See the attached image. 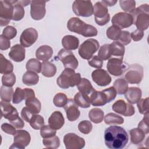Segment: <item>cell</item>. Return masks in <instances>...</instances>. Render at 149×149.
Masks as SVG:
<instances>
[{
	"mask_svg": "<svg viewBox=\"0 0 149 149\" xmlns=\"http://www.w3.org/2000/svg\"><path fill=\"white\" fill-rule=\"evenodd\" d=\"M73 100L77 105L81 108H89L91 105L89 97L82 94L80 92L76 93L74 97Z\"/></svg>",
	"mask_w": 149,
	"mask_h": 149,
	"instance_id": "cell-31",
	"label": "cell"
},
{
	"mask_svg": "<svg viewBox=\"0 0 149 149\" xmlns=\"http://www.w3.org/2000/svg\"><path fill=\"white\" fill-rule=\"evenodd\" d=\"M117 41L123 45H126L130 43L131 36L130 33L127 31H122L120 36Z\"/></svg>",
	"mask_w": 149,
	"mask_h": 149,
	"instance_id": "cell-53",
	"label": "cell"
},
{
	"mask_svg": "<svg viewBox=\"0 0 149 149\" xmlns=\"http://www.w3.org/2000/svg\"><path fill=\"white\" fill-rule=\"evenodd\" d=\"M30 140V134L28 132L25 130H18L14 134V142L10 148L24 149L29 144Z\"/></svg>",
	"mask_w": 149,
	"mask_h": 149,
	"instance_id": "cell-15",
	"label": "cell"
},
{
	"mask_svg": "<svg viewBox=\"0 0 149 149\" xmlns=\"http://www.w3.org/2000/svg\"><path fill=\"white\" fill-rule=\"evenodd\" d=\"M67 118L69 121L73 122L77 120L80 115V112L78 109L77 104L72 99L68 100L66 104L64 106Z\"/></svg>",
	"mask_w": 149,
	"mask_h": 149,
	"instance_id": "cell-21",
	"label": "cell"
},
{
	"mask_svg": "<svg viewBox=\"0 0 149 149\" xmlns=\"http://www.w3.org/2000/svg\"><path fill=\"white\" fill-rule=\"evenodd\" d=\"M128 140L127 133L122 127L111 126L104 132L105 143L109 148H123L127 144Z\"/></svg>",
	"mask_w": 149,
	"mask_h": 149,
	"instance_id": "cell-1",
	"label": "cell"
},
{
	"mask_svg": "<svg viewBox=\"0 0 149 149\" xmlns=\"http://www.w3.org/2000/svg\"><path fill=\"white\" fill-rule=\"evenodd\" d=\"M1 108L2 116L5 119L9 120L10 122L15 120L20 117L17 109L13 107L9 102L1 101Z\"/></svg>",
	"mask_w": 149,
	"mask_h": 149,
	"instance_id": "cell-20",
	"label": "cell"
},
{
	"mask_svg": "<svg viewBox=\"0 0 149 149\" xmlns=\"http://www.w3.org/2000/svg\"><path fill=\"white\" fill-rule=\"evenodd\" d=\"M92 129L93 125L91 123L87 120H82L78 125V129L79 131L85 134L90 133L92 130Z\"/></svg>",
	"mask_w": 149,
	"mask_h": 149,
	"instance_id": "cell-48",
	"label": "cell"
},
{
	"mask_svg": "<svg viewBox=\"0 0 149 149\" xmlns=\"http://www.w3.org/2000/svg\"><path fill=\"white\" fill-rule=\"evenodd\" d=\"M68 29L85 37H94L97 35L98 31L97 29L90 24H86L84 22L78 17L70 18L67 23Z\"/></svg>",
	"mask_w": 149,
	"mask_h": 149,
	"instance_id": "cell-2",
	"label": "cell"
},
{
	"mask_svg": "<svg viewBox=\"0 0 149 149\" xmlns=\"http://www.w3.org/2000/svg\"><path fill=\"white\" fill-rule=\"evenodd\" d=\"M53 49L49 45H44L40 46L36 52V56L38 60L47 61L52 56Z\"/></svg>",
	"mask_w": 149,
	"mask_h": 149,
	"instance_id": "cell-25",
	"label": "cell"
},
{
	"mask_svg": "<svg viewBox=\"0 0 149 149\" xmlns=\"http://www.w3.org/2000/svg\"><path fill=\"white\" fill-rule=\"evenodd\" d=\"M62 44L66 49L75 50L79 47V40L74 36L66 35L62 38Z\"/></svg>",
	"mask_w": 149,
	"mask_h": 149,
	"instance_id": "cell-26",
	"label": "cell"
},
{
	"mask_svg": "<svg viewBox=\"0 0 149 149\" xmlns=\"http://www.w3.org/2000/svg\"><path fill=\"white\" fill-rule=\"evenodd\" d=\"M12 102L13 104H19L24 100V94L23 90L20 87H17L13 95Z\"/></svg>",
	"mask_w": 149,
	"mask_h": 149,
	"instance_id": "cell-51",
	"label": "cell"
},
{
	"mask_svg": "<svg viewBox=\"0 0 149 149\" xmlns=\"http://www.w3.org/2000/svg\"><path fill=\"white\" fill-rule=\"evenodd\" d=\"M133 19V24L137 29L143 31L149 26V6L148 4H143L137 7L131 13Z\"/></svg>",
	"mask_w": 149,
	"mask_h": 149,
	"instance_id": "cell-4",
	"label": "cell"
},
{
	"mask_svg": "<svg viewBox=\"0 0 149 149\" xmlns=\"http://www.w3.org/2000/svg\"><path fill=\"white\" fill-rule=\"evenodd\" d=\"M56 72L55 65L49 61H44L41 63V73L47 77H52Z\"/></svg>",
	"mask_w": 149,
	"mask_h": 149,
	"instance_id": "cell-28",
	"label": "cell"
},
{
	"mask_svg": "<svg viewBox=\"0 0 149 149\" xmlns=\"http://www.w3.org/2000/svg\"><path fill=\"white\" fill-rule=\"evenodd\" d=\"M10 46V40L2 34L0 36V49L1 50H6L9 48Z\"/></svg>",
	"mask_w": 149,
	"mask_h": 149,
	"instance_id": "cell-56",
	"label": "cell"
},
{
	"mask_svg": "<svg viewBox=\"0 0 149 149\" xmlns=\"http://www.w3.org/2000/svg\"><path fill=\"white\" fill-rule=\"evenodd\" d=\"M37 38V31L33 27H30L22 32L20 37V42L24 47H30L36 41Z\"/></svg>",
	"mask_w": 149,
	"mask_h": 149,
	"instance_id": "cell-17",
	"label": "cell"
},
{
	"mask_svg": "<svg viewBox=\"0 0 149 149\" xmlns=\"http://www.w3.org/2000/svg\"><path fill=\"white\" fill-rule=\"evenodd\" d=\"M13 66L12 63L6 59L3 55L0 54V73L1 74H9L12 73Z\"/></svg>",
	"mask_w": 149,
	"mask_h": 149,
	"instance_id": "cell-32",
	"label": "cell"
},
{
	"mask_svg": "<svg viewBox=\"0 0 149 149\" xmlns=\"http://www.w3.org/2000/svg\"><path fill=\"white\" fill-rule=\"evenodd\" d=\"M102 2L108 6H111L115 5V3L117 2V1H102Z\"/></svg>",
	"mask_w": 149,
	"mask_h": 149,
	"instance_id": "cell-61",
	"label": "cell"
},
{
	"mask_svg": "<svg viewBox=\"0 0 149 149\" xmlns=\"http://www.w3.org/2000/svg\"><path fill=\"white\" fill-rule=\"evenodd\" d=\"M111 46L109 44H105L102 45L98 51V56L102 59L104 60H107L111 56Z\"/></svg>",
	"mask_w": 149,
	"mask_h": 149,
	"instance_id": "cell-43",
	"label": "cell"
},
{
	"mask_svg": "<svg viewBox=\"0 0 149 149\" xmlns=\"http://www.w3.org/2000/svg\"><path fill=\"white\" fill-rule=\"evenodd\" d=\"M121 32L122 31L119 28L112 25L107 30L106 34L108 38L114 41H118L120 36Z\"/></svg>",
	"mask_w": 149,
	"mask_h": 149,
	"instance_id": "cell-44",
	"label": "cell"
},
{
	"mask_svg": "<svg viewBox=\"0 0 149 149\" xmlns=\"http://www.w3.org/2000/svg\"><path fill=\"white\" fill-rule=\"evenodd\" d=\"M131 142L134 144H140L145 138L144 132L139 128H133L129 131Z\"/></svg>",
	"mask_w": 149,
	"mask_h": 149,
	"instance_id": "cell-29",
	"label": "cell"
},
{
	"mask_svg": "<svg viewBox=\"0 0 149 149\" xmlns=\"http://www.w3.org/2000/svg\"><path fill=\"white\" fill-rule=\"evenodd\" d=\"M130 36H131V38H132L133 41H138L142 39V38L144 36V33H143V31L140 30L139 29H136L133 32H132Z\"/></svg>",
	"mask_w": 149,
	"mask_h": 149,
	"instance_id": "cell-59",
	"label": "cell"
},
{
	"mask_svg": "<svg viewBox=\"0 0 149 149\" xmlns=\"http://www.w3.org/2000/svg\"><path fill=\"white\" fill-rule=\"evenodd\" d=\"M68 97L66 95L62 93H57L54 97L53 102L54 104L59 108L64 107L68 102Z\"/></svg>",
	"mask_w": 149,
	"mask_h": 149,
	"instance_id": "cell-45",
	"label": "cell"
},
{
	"mask_svg": "<svg viewBox=\"0 0 149 149\" xmlns=\"http://www.w3.org/2000/svg\"><path fill=\"white\" fill-rule=\"evenodd\" d=\"M26 50L20 44H15L10 48L9 52V58L15 62H20L25 59Z\"/></svg>",
	"mask_w": 149,
	"mask_h": 149,
	"instance_id": "cell-22",
	"label": "cell"
},
{
	"mask_svg": "<svg viewBox=\"0 0 149 149\" xmlns=\"http://www.w3.org/2000/svg\"><path fill=\"white\" fill-rule=\"evenodd\" d=\"M24 94V100H27L29 98L35 97V93L33 89L25 88L23 89Z\"/></svg>",
	"mask_w": 149,
	"mask_h": 149,
	"instance_id": "cell-60",
	"label": "cell"
},
{
	"mask_svg": "<svg viewBox=\"0 0 149 149\" xmlns=\"http://www.w3.org/2000/svg\"><path fill=\"white\" fill-rule=\"evenodd\" d=\"M88 63L90 66L99 69L102 66L103 61L97 55H95L91 60L88 61Z\"/></svg>",
	"mask_w": 149,
	"mask_h": 149,
	"instance_id": "cell-55",
	"label": "cell"
},
{
	"mask_svg": "<svg viewBox=\"0 0 149 149\" xmlns=\"http://www.w3.org/2000/svg\"><path fill=\"white\" fill-rule=\"evenodd\" d=\"M39 76L37 73L31 71H27L22 77L23 83L27 86H34L38 83Z\"/></svg>",
	"mask_w": 149,
	"mask_h": 149,
	"instance_id": "cell-30",
	"label": "cell"
},
{
	"mask_svg": "<svg viewBox=\"0 0 149 149\" xmlns=\"http://www.w3.org/2000/svg\"><path fill=\"white\" fill-rule=\"evenodd\" d=\"M81 79V75L73 69L66 68L57 78L56 83L61 88L67 89L76 86Z\"/></svg>",
	"mask_w": 149,
	"mask_h": 149,
	"instance_id": "cell-5",
	"label": "cell"
},
{
	"mask_svg": "<svg viewBox=\"0 0 149 149\" xmlns=\"http://www.w3.org/2000/svg\"><path fill=\"white\" fill-rule=\"evenodd\" d=\"M120 8L125 12L132 13L136 9V2L133 0L130 1H119Z\"/></svg>",
	"mask_w": 149,
	"mask_h": 149,
	"instance_id": "cell-46",
	"label": "cell"
},
{
	"mask_svg": "<svg viewBox=\"0 0 149 149\" xmlns=\"http://www.w3.org/2000/svg\"><path fill=\"white\" fill-rule=\"evenodd\" d=\"M93 14L95 22L99 26H104L110 20L108 7L102 1L97 2L94 4Z\"/></svg>",
	"mask_w": 149,
	"mask_h": 149,
	"instance_id": "cell-7",
	"label": "cell"
},
{
	"mask_svg": "<svg viewBox=\"0 0 149 149\" xmlns=\"http://www.w3.org/2000/svg\"><path fill=\"white\" fill-rule=\"evenodd\" d=\"M143 77V68L137 63L131 65L125 74V80L130 84L140 83Z\"/></svg>",
	"mask_w": 149,
	"mask_h": 149,
	"instance_id": "cell-8",
	"label": "cell"
},
{
	"mask_svg": "<svg viewBox=\"0 0 149 149\" xmlns=\"http://www.w3.org/2000/svg\"><path fill=\"white\" fill-rule=\"evenodd\" d=\"M148 101L149 98L147 97L146 98L140 99L137 102V105L140 113L144 115L148 113Z\"/></svg>",
	"mask_w": 149,
	"mask_h": 149,
	"instance_id": "cell-49",
	"label": "cell"
},
{
	"mask_svg": "<svg viewBox=\"0 0 149 149\" xmlns=\"http://www.w3.org/2000/svg\"><path fill=\"white\" fill-rule=\"evenodd\" d=\"M13 4L12 1H0V26L7 25L12 19Z\"/></svg>",
	"mask_w": 149,
	"mask_h": 149,
	"instance_id": "cell-11",
	"label": "cell"
},
{
	"mask_svg": "<svg viewBox=\"0 0 149 149\" xmlns=\"http://www.w3.org/2000/svg\"><path fill=\"white\" fill-rule=\"evenodd\" d=\"M1 129L6 133L14 135L16 133L15 127L11 124L8 123H4L1 125Z\"/></svg>",
	"mask_w": 149,
	"mask_h": 149,
	"instance_id": "cell-57",
	"label": "cell"
},
{
	"mask_svg": "<svg viewBox=\"0 0 149 149\" xmlns=\"http://www.w3.org/2000/svg\"><path fill=\"white\" fill-rule=\"evenodd\" d=\"M44 146L48 148H58L60 145V140L58 136H54L50 137L44 138L42 140Z\"/></svg>",
	"mask_w": 149,
	"mask_h": 149,
	"instance_id": "cell-41",
	"label": "cell"
},
{
	"mask_svg": "<svg viewBox=\"0 0 149 149\" xmlns=\"http://www.w3.org/2000/svg\"><path fill=\"white\" fill-rule=\"evenodd\" d=\"M63 143L67 149H81L85 146L84 139L73 133L66 134Z\"/></svg>",
	"mask_w": 149,
	"mask_h": 149,
	"instance_id": "cell-14",
	"label": "cell"
},
{
	"mask_svg": "<svg viewBox=\"0 0 149 149\" xmlns=\"http://www.w3.org/2000/svg\"><path fill=\"white\" fill-rule=\"evenodd\" d=\"M104 111L98 108H94L91 109L88 113V117L91 122L94 123H101L104 118Z\"/></svg>",
	"mask_w": 149,
	"mask_h": 149,
	"instance_id": "cell-34",
	"label": "cell"
},
{
	"mask_svg": "<svg viewBox=\"0 0 149 149\" xmlns=\"http://www.w3.org/2000/svg\"><path fill=\"white\" fill-rule=\"evenodd\" d=\"M76 86L79 92L88 97H90L91 94L95 90L91 82L86 78H81L79 83Z\"/></svg>",
	"mask_w": 149,
	"mask_h": 149,
	"instance_id": "cell-27",
	"label": "cell"
},
{
	"mask_svg": "<svg viewBox=\"0 0 149 149\" xmlns=\"http://www.w3.org/2000/svg\"><path fill=\"white\" fill-rule=\"evenodd\" d=\"M93 80L100 86H106L111 82V77L104 69H97L91 73Z\"/></svg>",
	"mask_w": 149,
	"mask_h": 149,
	"instance_id": "cell-19",
	"label": "cell"
},
{
	"mask_svg": "<svg viewBox=\"0 0 149 149\" xmlns=\"http://www.w3.org/2000/svg\"><path fill=\"white\" fill-rule=\"evenodd\" d=\"M13 4V12L12 20L19 21L22 20L24 16V7L18 2V1H12Z\"/></svg>",
	"mask_w": 149,
	"mask_h": 149,
	"instance_id": "cell-35",
	"label": "cell"
},
{
	"mask_svg": "<svg viewBox=\"0 0 149 149\" xmlns=\"http://www.w3.org/2000/svg\"><path fill=\"white\" fill-rule=\"evenodd\" d=\"M57 58L63 63L65 69L69 68L74 70L78 66V61L70 50L65 48L61 49L58 54Z\"/></svg>",
	"mask_w": 149,
	"mask_h": 149,
	"instance_id": "cell-12",
	"label": "cell"
},
{
	"mask_svg": "<svg viewBox=\"0 0 149 149\" xmlns=\"http://www.w3.org/2000/svg\"><path fill=\"white\" fill-rule=\"evenodd\" d=\"M26 68L28 71L39 73L41 72V63L37 59L31 58L27 62Z\"/></svg>",
	"mask_w": 149,
	"mask_h": 149,
	"instance_id": "cell-39",
	"label": "cell"
},
{
	"mask_svg": "<svg viewBox=\"0 0 149 149\" xmlns=\"http://www.w3.org/2000/svg\"><path fill=\"white\" fill-rule=\"evenodd\" d=\"M25 104L28 109L34 114L38 113L41 108V104L40 101L36 97L29 98L26 100Z\"/></svg>",
	"mask_w": 149,
	"mask_h": 149,
	"instance_id": "cell-33",
	"label": "cell"
},
{
	"mask_svg": "<svg viewBox=\"0 0 149 149\" xmlns=\"http://www.w3.org/2000/svg\"><path fill=\"white\" fill-rule=\"evenodd\" d=\"M29 123L33 129L38 130L44 125V119L41 115L34 114L31 118Z\"/></svg>",
	"mask_w": 149,
	"mask_h": 149,
	"instance_id": "cell-42",
	"label": "cell"
},
{
	"mask_svg": "<svg viewBox=\"0 0 149 149\" xmlns=\"http://www.w3.org/2000/svg\"><path fill=\"white\" fill-rule=\"evenodd\" d=\"M112 110L118 113L125 116H130L134 114V107L130 103L126 102L123 100H118L112 105Z\"/></svg>",
	"mask_w": 149,
	"mask_h": 149,
	"instance_id": "cell-18",
	"label": "cell"
},
{
	"mask_svg": "<svg viewBox=\"0 0 149 149\" xmlns=\"http://www.w3.org/2000/svg\"><path fill=\"white\" fill-rule=\"evenodd\" d=\"M72 10L79 16L89 17L93 14V6L90 1H75L72 4Z\"/></svg>",
	"mask_w": 149,
	"mask_h": 149,
	"instance_id": "cell-10",
	"label": "cell"
},
{
	"mask_svg": "<svg viewBox=\"0 0 149 149\" xmlns=\"http://www.w3.org/2000/svg\"><path fill=\"white\" fill-rule=\"evenodd\" d=\"M128 67L127 64L123 61V58H110L107 65L108 72L115 76L122 75Z\"/></svg>",
	"mask_w": 149,
	"mask_h": 149,
	"instance_id": "cell-9",
	"label": "cell"
},
{
	"mask_svg": "<svg viewBox=\"0 0 149 149\" xmlns=\"http://www.w3.org/2000/svg\"><path fill=\"white\" fill-rule=\"evenodd\" d=\"M16 82V76L13 73L5 74L2 77V83L3 86L6 87H12Z\"/></svg>",
	"mask_w": 149,
	"mask_h": 149,
	"instance_id": "cell-47",
	"label": "cell"
},
{
	"mask_svg": "<svg viewBox=\"0 0 149 149\" xmlns=\"http://www.w3.org/2000/svg\"><path fill=\"white\" fill-rule=\"evenodd\" d=\"M65 123V119L59 111H54L48 119L49 126L54 129H60Z\"/></svg>",
	"mask_w": 149,
	"mask_h": 149,
	"instance_id": "cell-23",
	"label": "cell"
},
{
	"mask_svg": "<svg viewBox=\"0 0 149 149\" xmlns=\"http://www.w3.org/2000/svg\"><path fill=\"white\" fill-rule=\"evenodd\" d=\"M138 128L143 130L145 134H148L149 132L148 127V113L144 114L143 119L139 123Z\"/></svg>",
	"mask_w": 149,
	"mask_h": 149,
	"instance_id": "cell-54",
	"label": "cell"
},
{
	"mask_svg": "<svg viewBox=\"0 0 149 149\" xmlns=\"http://www.w3.org/2000/svg\"><path fill=\"white\" fill-rule=\"evenodd\" d=\"M99 47L100 44L97 40L88 38L80 45L78 53L83 59L89 60L97 51Z\"/></svg>",
	"mask_w": 149,
	"mask_h": 149,
	"instance_id": "cell-6",
	"label": "cell"
},
{
	"mask_svg": "<svg viewBox=\"0 0 149 149\" xmlns=\"http://www.w3.org/2000/svg\"><path fill=\"white\" fill-rule=\"evenodd\" d=\"M113 87L118 94H124L129 88L128 83L123 78L116 79L113 83Z\"/></svg>",
	"mask_w": 149,
	"mask_h": 149,
	"instance_id": "cell-36",
	"label": "cell"
},
{
	"mask_svg": "<svg viewBox=\"0 0 149 149\" xmlns=\"http://www.w3.org/2000/svg\"><path fill=\"white\" fill-rule=\"evenodd\" d=\"M110 46L112 55L119 58H123L125 54V48L122 44L119 43L118 41H115L112 42L110 44Z\"/></svg>",
	"mask_w": 149,
	"mask_h": 149,
	"instance_id": "cell-38",
	"label": "cell"
},
{
	"mask_svg": "<svg viewBox=\"0 0 149 149\" xmlns=\"http://www.w3.org/2000/svg\"><path fill=\"white\" fill-rule=\"evenodd\" d=\"M112 23L121 30L131 26L133 24V19L130 13L118 12L112 17Z\"/></svg>",
	"mask_w": 149,
	"mask_h": 149,
	"instance_id": "cell-13",
	"label": "cell"
},
{
	"mask_svg": "<svg viewBox=\"0 0 149 149\" xmlns=\"http://www.w3.org/2000/svg\"><path fill=\"white\" fill-rule=\"evenodd\" d=\"M2 34L9 40L13 39L17 34V30L15 27L8 26L6 27L2 31Z\"/></svg>",
	"mask_w": 149,
	"mask_h": 149,
	"instance_id": "cell-52",
	"label": "cell"
},
{
	"mask_svg": "<svg viewBox=\"0 0 149 149\" xmlns=\"http://www.w3.org/2000/svg\"><path fill=\"white\" fill-rule=\"evenodd\" d=\"M34 114L31 112L27 107L23 108L21 111V116L22 118L26 122H29L31 118Z\"/></svg>",
	"mask_w": 149,
	"mask_h": 149,
	"instance_id": "cell-58",
	"label": "cell"
},
{
	"mask_svg": "<svg viewBox=\"0 0 149 149\" xmlns=\"http://www.w3.org/2000/svg\"><path fill=\"white\" fill-rule=\"evenodd\" d=\"M0 95L1 100L6 102H10L13 95V89L12 87L2 86L1 87Z\"/></svg>",
	"mask_w": 149,
	"mask_h": 149,
	"instance_id": "cell-40",
	"label": "cell"
},
{
	"mask_svg": "<svg viewBox=\"0 0 149 149\" xmlns=\"http://www.w3.org/2000/svg\"><path fill=\"white\" fill-rule=\"evenodd\" d=\"M56 133V130L52 129L49 125H44L40 129V134L42 138L54 136Z\"/></svg>",
	"mask_w": 149,
	"mask_h": 149,
	"instance_id": "cell-50",
	"label": "cell"
},
{
	"mask_svg": "<svg viewBox=\"0 0 149 149\" xmlns=\"http://www.w3.org/2000/svg\"><path fill=\"white\" fill-rule=\"evenodd\" d=\"M104 122L107 125H120L124 122V119L115 113H109L105 116Z\"/></svg>",
	"mask_w": 149,
	"mask_h": 149,
	"instance_id": "cell-37",
	"label": "cell"
},
{
	"mask_svg": "<svg viewBox=\"0 0 149 149\" xmlns=\"http://www.w3.org/2000/svg\"><path fill=\"white\" fill-rule=\"evenodd\" d=\"M45 3L44 1H32L30 3L31 17L36 20L42 19L45 15Z\"/></svg>",
	"mask_w": 149,
	"mask_h": 149,
	"instance_id": "cell-16",
	"label": "cell"
},
{
	"mask_svg": "<svg viewBox=\"0 0 149 149\" xmlns=\"http://www.w3.org/2000/svg\"><path fill=\"white\" fill-rule=\"evenodd\" d=\"M116 94V91L113 86L102 91L94 90L89 97L90 103L95 107L103 106L113 101Z\"/></svg>",
	"mask_w": 149,
	"mask_h": 149,
	"instance_id": "cell-3",
	"label": "cell"
},
{
	"mask_svg": "<svg viewBox=\"0 0 149 149\" xmlns=\"http://www.w3.org/2000/svg\"><path fill=\"white\" fill-rule=\"evenodd\" d=\"M142 92L140 88L137 87H130L128 88L125 93V97L129 103L134 104L137 103L141 98Z\"/></svg>",
	"mask_w": 149,
	"mask_h": 149,
	"instance_id": "cell-24",
	"label": "cell"
}]
</instances>
